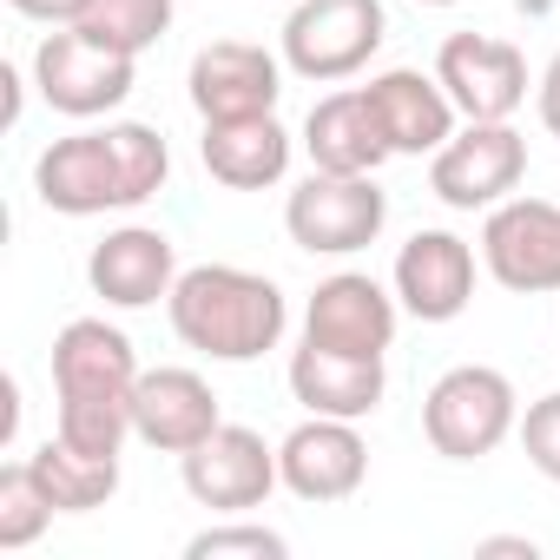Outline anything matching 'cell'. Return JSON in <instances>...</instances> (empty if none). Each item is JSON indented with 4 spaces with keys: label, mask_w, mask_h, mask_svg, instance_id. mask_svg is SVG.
<instances>
[{
    "label": "cell",
    "mask_w": 560,
    "mask_h": 560,
    "mask_svg": "<svg viewBox=\"0 0 560 560\" xmlns=\"http://www.w3.org/2000/svg\"><path fill=\"white\" fill-rule=\"evenodd\" d=\"M165 311H172L178 343L211 357V363H257L291 330L284 291H277L270 277H257V270H237V264H191V270H178Z\"/></svg>",
    "instance_id": "1"
},
{
    "label": "cell",
    "mask_w": 560,
    "mask_h": 560,
    "mask_svg": "<svg viewBox=\"0 0 560 560\" xmlns=\"http://www.w3.org/2000/svg\"><path fill=\"white\" fill-rule=\"evenodd\" d=\"M521 429V396L501 370L488 363H455L429 383L422 396V435L448 462H481Z\"/></svg>",
    "instance_id": "2"
},
{
    "label": "cell",
    "mask_w": 560,
    "mask_h": 560,
    "mask_svg": "<svg viewBox=\"0 0 560 560\" xmlns=\"http://www.w3.org/2000/svg\"><path fill=\"white\" fill-rule=\"evenodd\" d=\"M389 40V14L383 0H298L284 21V67L298 80L337 86L350 73H363Z\"/></svg>",
    "instance_id": "3"
},
{
    "label": "cell",
    "mask_w": 560,
    "mask_h": 560,
    "mask_svg": "<svg viewBox=\"0 0 560 560\" xmlns=\"http://www.w3.org/2000/svg\"><path fill=\"white\" fill-rule=\"evenodd\" d=\"M389 224V191L376 185V172L343 178V172H311L291 198H284V231L298 250L311 257H350L363 244H376Z\"/></svg>",
    "instance_id": "4"
},
{
    "label": "cell",
    "mask_w": 560,
    "mask_h": 560,
    "mask_svg": "<svg viewBox=\"0 0 560 560\" xmlns=\"http://www.w3.org/2000/svg\"><path fill=\"white\" fill-rule=\"evenodd\" d=\"M521 178H527V139L508 119H468L429 159V191L448 211H494L501 198H514Z\"/></svg>",
    "instance_id": "5"
},
{
    "label": "cell",
    "mask_w": 560,
    "mask_h": 560,
    "mask_svg": "<svg viewBox=\"0 0 560 560\" xmlns=\"http://www.w3.org/2000/svg\"><path fill=\"white\" fill-rule=\"evenodd\" d=\"M178 475H185V494L211 514H250L270 501V488H284L277 448L244 422H218L198 448L178 455Z\"/></svg>",
    "instance_id": "6"
},
{
    "label": "cell",
    "mask_w": 560,
    "mask_h": 560,
    "mask_svg": "<svg viewBox=\"0 0 560 560\" xmlns=\"http://www.w3.org/2000/svg\"><path fill=\"white\" fill-rule=\"evenodd\" d=\"M34 86H40V100H47L54 113H67V119H100V113H113V106L132 100L139 60H126V54L86 40L80 27H60V34H47V40L34 47Z\"/></svg>",
    "instance_id": "7"
},
{
    "label": "cell",
    "mask_w": 560,
    "mask_h": 560,
    "mask_svg": "<svg viewBox=\"0 0 560 560\" xmlns=\"http://www.w3.org/2000/svg\"><path fill=\"white\" fill-rule=\"evenodd\" d=\"M34 191H40V205L60 211V218H100V211H132V205H139L113 126H106V132L54 139V145L34 159Z\"/></svg>",
    "instance_id": "8"
},
{
    "label": "cell",
    "mask_w": 560,
    "mask_h": 560,
    "mask_svg": "<svg viewBox=\"0 0 560 560\" xmlns=\"http://www.w3.org/2000/svg\"><path fill=\"white\" fill-rule=\"evenodd\" d=\"M481 264L514 298L560 291V205H547V198H501L488 211V224H481Z\"/></svg>",
    "instance_id": "9"
},
{
    "label": "cell",
    "mask_w": 560,
    "mask_h": 560,
    "mask_svg": "<svg viewBox=\"0 0 560 560\" xmlns=\"http://www.w3.org/2000/svg\"><path fill=\"white\" fill-rule=\"evenodd\" d=\"M185 93H191V113L205 126L211 119H257V113H277V100H284V60L264 54L257 40H211L191 54Z\"/></svg>",
    "instance_id": "10"
},
{
    "label": "cell",
    "mask_w": 560,
    "mask_h": 560,
    "mask_svg": "<svg viewBox=\"0 0 560 560\" xmlns=\"http://www.w3.org/2000/svg\"><path fill=\"white\" fill-rule=\"evenodd\" d=\"M435 80L448 86L462 119H514L527 106V54L494 34H448L435 54Z\"/></svg>",
    "instance_id": "11"
},
{
    "label": "cell",
    "mask_w": 560,
    "mask_h": 560,
    "mask_svg": "<svg viewBox=\"0 0 560 560\" xmlns=\"http://www.w3.org/2000/svg\"><path fill=\"white\" fill-rule=\"evenodd\" d=\"M396 324H402V304L363 270L324 277L304 304V343H324L343 357H383L396 343Z\"/></svg>",
    "instance_id": "12"
},
{
    "label": "cell",
    "mask_w": 560,
    "mask_h": 560,
    "mask_svg": "<svg viewBox=\"0 0 560 560\" xmlns=\"http://www.w3.org/2000/svg\"><path fill=\"white\" fill-rule=\"evenodd\" d=\"M277 468H284V488L311 508L350 501L370 475V442L357 435V422L343 416H311L298 422L284 442H277Z\"/></svg>",
    "instance_id": "13"
},
{
    "label": "cell",
    "mask_w": 560,
    "mask_h": 560,
    "mask_svg": "<svg viewBox=\"0 0 560 560\" xmlns=\"http://www.w3.org/2000/svg\"><path fill=\"white\" fill-rule=\"evenodd\" d=\"M86 284L93 298H106L113 311H152L172 298L178 284V250L159 224H119L93 244L86 257Z\"/></svg>",
    "instance_id": "14"
},
{
    "label": "cell",
    "mask_w": 560,
    "mask_h": 560,
    "mask_svg": "<svg viewBox=\"0 0 560 560\" xmlns=\"http://www.w3.org/2000/svg\"><path fill=\"white\" fill-rule=\"evenodd\" d=\"M396 304L416 324H455L475 304V244L455 231H416L396 250Z\"/></svg>",
    "instance_id": "15"
},
{
    "label": "cell",
    "mask_w": 560,
    "mask_h": 560,
    "mask_svg": "<svg viewBox=\"0 0 560 560\" xmlns=\"http://www.w3.org/2000/svg\"><path fill=\"white\" fill-rule=\"evenodd\" d=\"M363 100H370V113H376V126H383V139H389V152L396 159H435L448 139H455V100H448V86L435 80V73H422V67H389V73H376L370 86H363Z\"/></svg>",
    "instance_id": "16"
},
{
    "label": "cell",
    "mask_w": 560,
    "mask_h": 560,
    "mask_svg": "<svg viewBox=\"0 0 560 560\" xmlns=\"http://www.w3.org/2000/svg\"><path fill=\"white\" fill-rule=\"evenodd\" d=\"M224 422L218 389L198 370H145L132 389V435L159 455H185L198 448L211 429Z\"/></svg>",
    "instance_id": "17"
},
{
    "label": "cell",
    "mask_w": 560,
    "mask_h": 560,
    "mask_svg": "<svg viewBox=\"0 0 560 560\" xmlns=\"http://www.w3.org/2000/svg\"><path fill=\"white\" fill-rule=\"evenodd\" d=\"M139 350L106 317H73L54 337V396H132L139 389Z\"/></svg>",
    "instance_id": "18"
},
{
    "label": "cell",
    "mask_w": 560,
    "mask_h": 560,
    "mask_svg": "<svg viewBox=\"0 0 560 560\" xmlns=\"http://www.w3.org/2000/svg\"><path fill=\"white\" fill-rule=\"evenodd\" d=\"M291 396H298L311 416L363 422V416L383 409L389 376H383V357H343V350L304 343V350H291Z\"/></svg>",
    "instance_id": "19"
},
{
    "label": "cell",
    "mask_w": 560,
    "mask_h": 560,
    "mask_svg": "<svg viewBox=\"0 0 560 560\" xmlns=\"http://www.w3.org/2000/svg\"><path fill=\"white\" fill-rule=\"evenodd\" d=\"M198 159L218 185L231 191H264L291 172V132L277 126V113H257V119H211L205 139H198Z\"/></svg>",
    "instance_id": "20"
},
{
    "label": "cell",
    "mask_w": 560,
    "mask_h": 560,
    "mask_svg": "<svg viewBox=\"0 0 560 560\" xmlns=\"http://www.w3.org/2000/svg\"><path fill=\"white\" fill-rule=\"evenodd\" d=\"M304 152H311V172H343V178H363L383 159H396L389 139H383V126H376V113H370V100H363V86L330 93V100L311 106Z\"/></svg>",
    "instance_id": "21"
},
{
    "label": "cell",
    "mask_w": 560,
    "mask_h": 560,
    "mask_svg": "<svg viewBox=\"0 0 560 560\" xmlns=\"http://www.w3.org/2000/svg\"><path fill=\"white\" fill-rule=\"evenodd\" d=\"M27 462H34V475L47 481V494L60 501V514H93V508H106V501L119 494V455H93V448L67 442L60 429H54Z\"/></svg>",
    "instance_id": "22"
},
{
    "label": "cell",
    "mask_w": 560,
    "mask_h": 560,
    "mask_svg": "<svg viewBox=\"0 0 560 560\" xmlns=\"http://www.w3.org/2000/svg\"><path fill=\"white\" fill-rule=\"evenodd\" d=\"M172 14H178L172 0H93L73 27H80L86 40H100V47L139 60V54H152V47L172 34Z\"/></svg>",
    "instance_id": "23"
},
{
    "label": "cell",
    "mask_w": 560,
    "mask_h": 560,
    "mask_svg": "<svg viewBox=\"0 0 560 560\" xmlns=\"http://www.w3.org/2000/svg\"><path fill=\"white\" fill-rule=\"evenodd\" d=\"M54 514H60V501L47 494V481L34 475L27 455L0 468V547H8V553L34 547V540L54 527Z\"/></svg>",
    "instance_id": "24"
},
{
    "label": "cell",
    "mask_w": 560,
    "mask_h": 560,
    "mask_svg": "<svg viewBox=\"0 0 560 560\" xmlns=\"http://www.w3.org/2000/svg\"><path fill=\"white\" fill-rule=\"evenodd\" d=\"M231 553H250V560H291V540L277 534V527H264V521H237V514L185 540V560H231Z\"/></svg>",
    "instance_id": "25"
},
{
    "label": "cell",
    "mask_w": 560,
    "mask_h": 560,
    "mask_svg": "<svg viewBox=\"0 0 560 560\" xmlns=\"http://www.w3.org/2000/svg\"><path fill=\"white\" fill-rule=\"evenodd\" d=\"M521 448H527V462L560 488V389L553 396H540V402H527V416H521Z\"/></svg>",
    "instance_id": "26"
},
{
    "label": "cell",
    "mask_w": 560,
    "mask_h": 560,
    "mask_svg": "<svg viewBox=\"0 0 560 560\" xmlns=\"http://www.w3.org/2000/svg\"><path fill=\"white\" fill-rule=\"evenodd\" d=\"M8 8H14L21 21H40V27H73L93 0H8Z\"/></svg>",
    "instance_id": "27"
},
{
    "label": "cell",
    "mask_w": 560,
    "mask_h": 560,
    "mask_svg": "<svg viewBox=\"0 0 560 560\" xmlns=\"http://www.w3.org/2000/svg\"><path fill=\"white\" fill-rule=\"evenodd\" d=\"M534 100H540V126L560 139V54L547 60V73H540V86H534Z\"/></svg>",
    "instance_id": "28"
},
{
    "label": "cell",
    "mask_w": 560,
    "mask_h": 560,
    "mask_svg": "<svg viewBox=\"0 0 560 560\" xmlns=\"http://www.w3.org/2000/svg\"><path fill=\"white\" fill-rule=\"evenodd\" d=\"M475 553H514V560H534L540 540H527V534H494V540H481Z\"/></svg>",
    "instance_id": "29"
},
{
    "label": "cell",
    "mask_w": 560,
    "mask_h": 560,
    "mask_svg": "<svg viewBox=\"0 0 560 560\" xmlns=\"http://www.w3.org/2000/svg\"><path fill=\"white\" fill-rule=\"evenodd\" d=\"M0 86H8V126H14V119H21V73L0 67Z\"/></svg>",
    "instance_id": "30"
},
{
    "label": "cell",
    "mask_w": 560,
    "mask_h": 560,
    "mask_svg": "<svg viewBox=\"0 0 560 560\" xmlns=\"http://www.w3.org/2000/svg\"><path fill=\"white\" fill-rule=\"evenodd\" d=\"M422 8H462V0H422Z\"/></svg>",
    "instance_id": "31"
}]
</instances>
